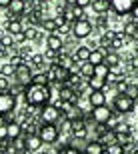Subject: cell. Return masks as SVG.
Wrapping results in <instances>:
<instances>
[{"instance_id": "cell-50", "label": "cell", "mask_w": 138, "mask_h": 154, "mask_svg": "<svg viewBox=\"0 0 138 154\" xmlns=\"http://www.w3.org/2000/svg\"><path fill=\"white\" fill-rule=\"evenodd\" d=\"M12 0H0V8H8Z\"/></svg>"}, {"instance_id": "cell-31", "label": "cell", "mask_w": 138, "mask_h": 154, "mask_svg": "<svg viewBox=\"0 0 138 154\" xmlns=\"http://www.w3.org/2000/svg\"><path fill=\"white\" fill-rule=\"evenodd\" d=\"M56 154H84V150L76 148V146H72V144H66V146H62Z\"/></svg>"}, {"instance_id": "cell-23", "label": "cell", "mask_w": 138, "mask_h": 154, "mask_svg": "<svg viewBox=\"0 0 138 154\" xmlns=\"http://www.w3.org/2000/svg\"><path fill=\"white\" fill-rule=\"evenodd\" d=\"M104 152H106V148H104L98 140H90V142H86V146H84V154H104Z\"/></svg>"}, {"instance_id": "cell-1", "label": "cell", "mask_w": 138, "mask_h": 154, "mask_svg": "<svg viewBox=\"0 0 138 154\" xmlns=\"http://www.w3.org/2000/svg\"><path fill=\"white\" fill-rule=\"evenodd\" d=\"M22 98L28 106L42 108L46 104H50V98H52L50 84H34V82H30V84L26 86V90H24Z\"/></svg>"}, {"instance_id": "cell-42", "label": "cell", "mask_w": 138, "mask_h": 154, "mask_svg": "<svg viewBox=\"0 0 138 154\" xmlns=\"http://www.w3.org/2000/svg\"><path fill=\"white\" fill-rule=\"evenodd\" d=\"M106 152H108V154H124V146L116 142V144H112V146H108Z\"/></svg>"}, {"instance_id": "cell-35", "label": "cell", "mask_w": 138, "mask_h": 154, "mask_svg": "<svg viewBox=\"0 0 138 154\" xmlns=\"http://www.w3.org/2000/svg\"><path fill=\"white\" fill-rule=\"evenodd\" d=\"M124 94H126V96H130V98H134V100H138V82H130Z\"/></svg>"}, {"instance_id": "cell-10", "label": "cell", "mask_w": 138, "mask_h": 154, "mask_svg": "<svg viewBox=\"0 0 138 154\" xmlns=\"http://www.w3.org/2000/svg\"><path fill=\"white\" fill-rule=\"evenodd\" d=\"M138 0H110V6L116 14H130Z\"/></svg>"}, {"instance_id": "cell-8", "label": "cell", "mask_w": 138, "mask_h": 154, "mask_svg": "<svg viewBox=\"0 0 138 154\" xmlns=\"http://www.w3.org/2000/svg\"><path fill=\"white\" fill-rule=\"evenodd\" d=\"M16 108V96L12 94L10 90L8 92H0V114H8L10 116Z\"/></svg>"}, {"instance_id": "cell-46", "label": "cell", "mask_w": 138, "mask_h": 154, "mask_svg": "<svg viewBox=\"0 0 138 154\" xmlns=\"http://www.w3.org/2000/svg\"><path fill=\"white\" fill-rule=\"evenodd\" d=\"M128 64H130V68H134V70H138V54H134L130 60H128Z\"/></svg>"}, {"instance_id": "cell-38", "label": "cell", "mask_w": 138, "mask_h": 154, "mask_svg": "<svg viewBox=\"0 0 138 154\" xmlns=\"http://www.w3.org/2000/svg\"><path fill=\"white\" fill-rule=\"evenodd\" d=\"M12 86V80L8 78V76H2L0 74V92H8Z\"/></svg>"}, {"instance_id": "cell-28", "label": "cell", "mask_w": 138, "mask_h": 154, "mask_svg": "<svg viewBox=\"0 0 138 154\" xmlns=\"http://www.w3.org/2000/svg\"><path fill=\"white\" fill-rule=\"evenodd\" d=\"M0 74L12 78V76L16 74V66H14V64H10V62H4L2 66H0Z\"/></svg>"}, {"instance_id": "cell-47", "label": "cell", "mask_w": 138, "mask_h": 154, "mask_svg": "<svg viewBox=\"0 0 138 154\" xmlns=\"http://www.w3.org/2000/svg\"><path fill=\"white\" fill-rule=\"evenodd\" d=\"M74 4H76V6H80V8H88V6L92 4V0H76Z\"/></svg>"}, {"instance_id": "cell-24", "label": "cell", "mask_w": 138, "mask_h": 154, "mask_svg": "<svg viewBox=\"0 0 138 154\" xmlns=\"http://www.w3.org/2000/svg\"><path fill=\"white\" fill-rule=\"evenodd\" d=\"M78 72H80L82 78H90V76H94V64L92 62H80V66H78Z\"/></svg>"}, {"instance_id": "cell-15", "label": "cell", "mask_w": 138, "mask_h": 154, "mask_svg": "<svg viewBox=\"0 0 138 154\" xmlns=\"http://www.w3.org/2000/svg\"><path fill=\"white\" fill-rule=\"evenodd\" d=\"M96 140L102 144L104 148H108V146H112V144L118 142V134H116V130H110V128H108V130H104Z\"/></svg>"}, {"instance_id": "cell-53", "label": "cell", "mask_w": 138, "mask_h": 154, "mask_svg": "<svg viewBox=\"0 0 138 154\" xmlns=\"http://www.w3.org/2000/svg\"><path fill=\"white\" fill-rule=\"evenodd\" d=\"M0 154H6V152H4V150H0Z\"/></svg>"}, {"instance_id": "cell-30", "label": "cell", "mask_w": 138, "mask_h": 154, "mask_svg": "<svg viewBox=\"0 0 138 154\" xmlns=\"http://www.w3.org/2000/svg\"><path fill=\"white\" fill-rule=\"evenodd\" d=\"M42 28H44L46 32H56V30H58V24H56V20H54V18H44Z\"/></svg>"}, {"instance_id": "cell-2", "label": "cell", "mask_w": 138, "mask_h": 154, "mask_svg": "<svg viewBox=\"0 0 138 154\" xmlns=\"http://www.w3.org/2000/svg\"><path fill=\"white\" fill-rule=\"evenodd\" d=\"M112 108H114L116 114H130L136 108V100L126 96V94H116L114 102H112Z\"/></svg>"}, {"instance_id": "cell-26", "label": "cell", "mask_w": 138, "mask_h": 154, "mask_svg": "<svg viewBox=\"0 0 138 154\" xmlns=\"http://www.w3.org/2000/svg\"><path fill=\"white\" fill-rule=\"evenodd\" d=\"M116 134H118V144H122L124 148H126V146H130V144H134L132 132H116Z\"/></svg>"}, {"instance_id": "cell-32", "label": "cell", "mask_w": 138, "mask_h": 154, "mask_svg": "<svg viewBox=\"0 0 138 154\" xmlns=\"http://www.w3.org/2000/svg\"><path fill=\"white\" fill-rule=\"evenodd\" d=\"M24 32H26V38H28V42L40 38V32H38V28H36V26H28V28H24Z\"/></svg>"}, {"instance_id": "cell-4", "label": "cell", "mask_w": 138, "mask_h": 154, "mask_svg": "<svg viewBox=\"0 0 138 154\" xmlns=\"http://www.w3.org/2000/svg\"><path fill=\"white\" fill-rule=\"evenodd\" d=\"M94 32V24L88 20V18H80V20H76L72 22V36L76 40H84Z\"/></svg>"}, {"instance_id": "cell-27", "label": "cell", "mask_w": 138, "mask_h": 154, "mask_svg": "<svg viewBox=\"0 0 138 154\" xmlns=\"http://www.w3.org/2000/svg\"><path fill=\"white\" fill-rule=\"evenodd\" d=\"M104 62L108 64L110 68H114V66H120V54L118 52H114V50H110L108 54H106V60Z\"/></svg>"}, {"instance_id": "cell-34", "label": "cell", "mask_w": 138, "mask_h": 154, "mask_svg": "<svg viewBox=\"0 0 138 154\" xmlns=\"http://www.w3.org/2000/svg\"><path fill=\"white\" fill-rule=\"evenodd\" d=\"M32 82L34 84H50V78H48L46 72H38V74L32 76Z\"/></svg>"}, {"instance_id": "cell-45", "label": "cell", "mask_w": 138, "mask_h": 154, "mask_svg": "<svg viewBox=\"0 0 138 154\" xmlns=\"http://www.w3.org/2000/svg\"><path fill=\"white\" fill-rule=\"evenodd\" d=\"M8 142V128L6 126H0V144Z\"/></svg>"}, {"instance_id": "cell-14", "label": "cell", "mask_w": 138, "mask_h": 154, "mask_svg": "<svg viewBox=\"0 0 138 154\" xmlns=\"http://www.w3.org/2000/svg\"><path fill=\"white\" fill-rule=\"evenodd\" d=\"M26 136V150L28 152H38L42 148L44 140L40 138V134H24Z\"/></svg>"}, {"instance_id": "cell-11", "label": "cell", "mask_w": 138, "mask_h": 154, "mask_svg": "<svg viewBox=\"0 0 138 154\" xmlns=\"http://www.w3.org/2000/svg\"><path fill=\"white\" fill-rule=\"evenodd\" d=\"M88 130H90V126L84 122V118L72 120V136H74V138H82V140H86Z\"/></svg>"}, {"instance_id": "cell-51", "label": "cell", "mask_w": 138, "mask_h": 154, "mask_svg": "<svg viewBox=\"0 0 138 154\" xmlns=\"http://www.w3.org/2000/svg\"><path fill=\"white\" fill-rule=\"evenodd\" d=\"M76 0H66V4H74Z\"/></svg>"}, {"instance_id": "cell-17", "label": "cell", "mask_w": 138, "mask_h": 154, "mask_svg": "<svg viewBox=\"0 0 138 154\" xmlns=\"http://www.w3.org/2000/svg\"><path fill=\"white\" fill-rule=\"evenodd\" d=\"M86 96H88V100H90L92 108H94V106H102V104H106V92L104 90H90Z\"/></svg>"}, {"instance_id": "cell-39", "label": "cell", "mask_w": 138, "mask_h": 154, "mask_svg": "<svg viewBox=\"0 0 138 154\" xmlns=\"http://www.w3.org/2000/svg\"><path fill=\"white\" fill-rule=\"evenodd\" d=\"M44 60H46V58H44V54H32L28 62L32 64V66H38V68H40L42 64H44Z\"/></svg>"}, {"instance_id": "cell-20", "label": "cell", "mask_w": 138, "mask_h": 154, "mask_svg": "<svg viewBox=\"0 0 138 154\" xmlns=\"http://www.w3.org/2000/svg\"><path fill=\"white\" fill-rule=\"evenodd\" d=\"M86 82H88V88H90V90H104V88L108 86L106 78H100V76H96V74L90 76Z\"/></svg>"}, {"instance_id": "cell-44", "label": "cell", "mask_w": 138, "mask_h": 154, "mask_svg": "<svg viewBox=\"0 0 138 154\" xmlns=\"http://www.w3.org/2000/svg\"><path fill=\"white\" fill-rule=\"evenodd\" d=\"M14 36V44H22V42H28L26 38V32H18V34H12Z\"/></svg>"}, {"instance_id": "cell-9", "label": "cell", "mask_w": 138, "mask_h": 154, "mask_svg": "<svg viewBox=\"0 0 138 154\" xmlns=\"http://www.w3.org/2000/svg\"><path fill=\"white\" fill-rule=\"evenodd\" d=\"M90 114H92V118H94L96 124H106L108 118L114 114V108H110L108 104H102V106H94L90 110Z\"/></svg>"}, {"instance_id": "cell-22", "label": "cell", "mask_w": 138, "mask_h": 154, "mask_svg": "<svg viewBox=\"0 0 138 154\" xmlns=\"http://www.w3.org/2000/svg\"><path fill=\"white\" fill-rule=\"evenodd\" d=\"M90 54H92L90 46H78L74 50V58L78 62H88V60H90Z\"/></svg>"}, {"instance_id": "cell-43", "label": "cell", "mask_w": 138, "mask_h": 154, "mask_svg": "<svg viewBox=\"0 0 138 154\" xmlns=\"http://www.w3.org/2000/svg\"><path fill=\"white\" fill-rule=\"evenodd\" d=\"M114 130L116 132H132V124H128V122H120Z\"/></svg>"}, {"instance_id": "cell-19", "label": "cell", "mask_w": 138, "mask_h": 154, "mask_svg": "<svg viewBox=\"0 0 138 154\" xmlns=\"http://www.w3.org/2000/svg\"><path fill=\"white\" fill-rule=\"evenodd\" d=\"M92 10L96 12V14H108L112 10L110 0H92Z\"/></svg>"}, {"instance_id": "cell-52", "label": "cell", "mask_w": 138, "mask_h": 154, "mask_svg": "<svg viewBox=\"0 0 138 154\" xmlns=\"http://www.w3.org/2000/svg\"><path fill=\"white\" fill-rule=\"evenodd\" d=\"M134 154H138V146H136V148H134Z\"/></svg>"}, {"instance_id": "cell-12", "label": "cell", "mask_w": 138, "mask_h": 154, "mask_svg": "<svg viewBox=\"0 0 138 154\" xmlns=\"http://www.w3.org/2000/svg\"><path fill=\"white\" fill-rule=\"evenodd\" d=\"M6 10H8V18H20L26 12V0H12Z\"/></svg>"}, {"instance_id": "cell-25", "label": "cell", "mask_w": 138, "mask_h": 154, "mask_svg": "<svg viewBox=\"0 0 138 154\" xmlns=\"http://www.w3.org/2000/svg\"><path fill=\"white\" fill-rule=\"evenodd\" d=\"M104 60H106V52H104L102 48H96V50H92L90 60H88V62H92L94 66H96V64H102Z\"/></svg>"}, {"instance_id": "cell-49", "label": "cell", "mask_w": 138, "mask_h": 154, "mask_svg": "<svg viewBox=\"0 0 138 154\" xmlns=\"http://www.w3.org/2000/svg\"><path fill=\"white\" fill-rule=\"evenodd\" d=\"M8 124V114H0V126Z\"/></svg>"}, {"instance_id": "cell-55", "label": "cell", "mask_w": 138, "mask_h": 154, "mask_svg": "<svg viewBox=\"0 0 138 154\" xmlns=\"http://www.w3.org/2000/svg\"><path fill=\"white\" fill-rule=\"evenodd\" d=\"M0 48H2V44H0Z\"/></svg>"}, {"instance_id": "cell-3", "label": "cell", "mask_w": 138, "mask_h": 154, "mask_svg": "<svg viewBox=\"0 0 138 154\" xmlns=\"http://www.w3.org/2000/svg\"><path fill=\"white\" fill-rule=\"evenodd\" d=\"M46 74H48L50 82H54V84H58V86H62V84H68V78H70V74H72V72H70L68 68L60 66V64L52 62Z\"/></svg>"}, {"instance_id": "cell-21", "label": "cell", "mask_w": 138, "mask_h": 154, "mask_svg": "<svg viewBox=\"0 0 138 154\" xmlns=\"http://www.w3.org/2000/svg\"><path fill=\"white\" fill-rule=\"evenodd\" d=\"M26 18H28V22H30V24H34V26H42V22H44L46 14L40 10V8H36V10H30Z\"/></svg>"}, {"instance_id": "cell-18", "label": "cell", "mask_w": 138, "mask_h": 154, "mask_svg": "<svg viewBox=\"0 0 138 154\" xmlns=\"http://www.w3.org/2000/svg\"><path fill=\"white\" fill-rule=\"evenodd\" d=\"M4 30L8 34H18V32H24V26L20 22V18H8L4 22Z\"/></svg>"}, {"instance_id": "cell-6", "label": "cell", "mask_w": 138, "mask_h": 154, "mask_svg": "<svg viewBox=\"0 0 138 154\" xmlns=\"http://www.w3.org/2000/svg\"><path fill=\"white\" fill-rule=\"evenodd\" d=\"M32 64L30 62H24V64H20V66H16V74L12 76V82H18V84H24V86H28L30 82H32V68H30Z\"/></svg>"}, {"instance_id": "cell-54", "label": "cell", "mask_w": 138, "mask_h": 154, "mask_svg": "<svg viewBox=\"0 0 138 154\" xmlns=\"http://www.w3.org/2000/svg\"><path fill=\"white\" fill-rule=\"evenodd\" d=\"M38 2H46V0H38Z\"/></svg>"}, {"instance_id": "cell-40", "label": "cell", "mask_w": 138, "mask_h": 154, "mask_svg": "<svg viewBox=\"0 0 138 154\" xmlns=\"http://www.w3.org/2000/svg\"><path fill=\"white\" fill-rule=\"evenodd\" d=\"M118 116H120V114H116V112H114L112 116H110V118H108V122H106V128H110V130H114L116 126L120 124V120H118Z\"/></svg>"}, {"instance_id": "cell-41", "label": "cell", "mask_w": 138, "mask_h": 154, "mask_svg": "<svg viewBox=\"0 0 138 154\" xmlns=\"http://www.w3.org/2000/svg\"><path fill=\"white\" fill-rule=\"evenodd\" d=\"M8 62H10V64H14V66H20V64H24L26 60H24V56H22V54H10Z\"/></svg>"}, {"instance_id": "cell-29", "label": "cell", "mask_w": 138, "mask_h": 154, "mask_svg": "<svg viewBox=\"0 0 138 154\" xmlns=\"http://www.w3.org/2000/svg\"><path fill=\"white\" fill-rule=\"evenodd\" d=\"M94 74H96V76H100V78H106V76L110 74V66H108L106 62L96 64V66H94Z\"/></svg>"}, {"instance_id": "cell-33", "label": "cell", "mask_w": 138, "mask_h": 154, "mask_svg": "<svg viewBox=\"0 0 138 154\" xmlns=\"http://www.w3.org/2000/svg\"><path fill=\"white\" fill-rule=\"evenodd\" d=\"M128 84H130V80H126V76H122L118 82H116V94H124L126 92V88H128Z\"/></svg>"}, {"instance_id": "cell-16", "label": "cell", "mask_w": 138, "mask_h": 154, "mask_svg": "<svg viewBox=\"0 0 138 154\" xmlns=\"http://www.w3.org/2000/svg\"><path fill=\"white\" fill-rule=\"evenodd\" d=\"M46 46H48V48H52V50L62 52V48H64V38L60 34H56V32H50V34H48V38H46Z\"/></svg>"}, {"instance_id": "cell-36", "label": "cell", "mask_w": 138, "mask_h": 154, "mask_svg": "<svg viewBox=\"0 0 138 154\" xmlns=\"http://www.w3.org/2000/svg\"><path fill=\"white\" fill-rule=\"evenodd\" d=\"M0 44L4 46V48H14V36L6 32L4 36H0Z\"/></svg>"}, {"instance_id": "cell-13", "label": "cell", "mask_w": 138, "mask_h": 154, "mask_svg": "<svg viewBox=\"0 0 138 154\" xmlns=\"http://www.w3.org/2000/svg\"><path fill=\"white\" fill-rule=\"evenodd\" d=\"M6 128H8V142L16 140V138H20L24 134V128H22V124H20L18 120H8Z\"/></svg>"}, {"instance_id": "cell-37", "label": "cell", "mask_w": 138, "mask_h": 154, "mask_svg": "<svg viewBox=\"0 0 138 154\" xmlns=\"http://www.w3.org/2000/svg\"><path fill=\"white\" fill-rule=\"evenodd\" d=\"M58 56H60V52H58V50H52V48H48V46H46L44 58H46V60H50V64H52V62H56Z\"/></svg>"}, {"instance_id": "cell-7", "label": "cell", "mask_w": 138, "mask_h": 154, "mask_svg": "<svg viewBox=\"0 0 138 154\" xmlns=\"http://www.w3.org/2000/svg\"><path fill=\"white\" fill-rule=\"evenodd\" d=\"M38 134H40V138L44 140V144H54L58 138H60V130H58V126L56 124H46V122H42V124H40Z\"/></svg>"}, {"instance_id": "cell-5", "label": "cell", "mask_w": 138, "mask_h": 154, "mask_svg": "<svg viewBox=\"0 0 138 154\" xmlns=\"http://www.w3.org/2000/svg\"><path fill=\"white\" fill-rule=\"evenodd\" d=\"M62 116H64V112L58 108L56 104H46V106L40 108V120L46 122V124H56Z\"/></svg>"}, {"instance_id": "cell-48", "label": "cell", "mask_w": 138, "mask_h": 154, "mask_svg": "<svg viewBox=\"0 0 138 154\" xmlns=\"http://www.w3.org/2000/svg\"><path fill=\"white\" fill-rule=\"evenodd\" d=\"M130 16H132V20H136V22H138V2H136V6L132 8V12H130Z\"/></svg>"}]
</instances>
